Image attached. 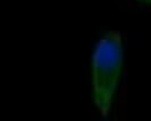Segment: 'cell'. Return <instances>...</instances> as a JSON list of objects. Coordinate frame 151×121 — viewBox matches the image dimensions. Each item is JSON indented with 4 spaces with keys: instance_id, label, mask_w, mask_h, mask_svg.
<instances>
[{
    "instance_id": "obj_1",
    "label": "cell",
    "mask_w": 151,
    "mask_h": 121,
    "mask_svg": "<svg viewBox=\"0 0 151 121\" xmlns=\"http://www.w3.org/2000/svg\"><path fill=\"white\" fill-rule=\"evenodd\" d=\"M124 67V48L119 33L109 32L99 40L92 54V96L100 114L110 113Z\"/></svg>"
},
{
    "instance_id": "obj_2",
    "label": "cell",
    "mask_w": 151,
    "mask_h": 121,
    "mask_svg": "<svg viewBox=\"0 0 151 121\" xmlns=\"http://www.w3.org/2000/svg\"><path fill=\"white\" fill-rule=\"evenodd\" d=\"M141 2H143V4H145V5H149V6H151V0H140Z\"/></svg>"
}]
</instances>
